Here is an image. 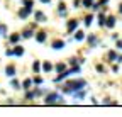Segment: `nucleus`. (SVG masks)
Instances as JSON below:
<instances>
[{
  "label": "nucleus",
  "instance_id": "nucleus-17",
  "mask_svg": "<svg viewBox=\"0 0 122 117\" xmlns=\"http://www.w3.org/2000/svg\"><path fill=\"white\" fill-rule=\"evenodd\" d=\"M75 39H76V41H83V39H85V34H83L81 31H78V32H76V36H75Z\"/></svg>",
  "mask_w": 122,
  "mask_h": 117
},
{
  "label": "nucleus",
  "instance_id": "nucleus-1",
  "mask_svg": "<svg viewBox=\"0 0 122 117\" xmlns=\"http://www.w3.org/2000/svg\"><path fill=\"white\" fill-rule=\"evenodd\" d=\"M86 86V81L85 80H73V81H68L66 86H65V92L66 93H73L76 90H81Z\"/></svg>",
  "mask_w": 122,
  "mask_h": 117
},
{
  "label": "nucleus",
  "instance_id": "nucleus-26",
  "mask_svg": "<svg viewBox=\"0 0 122 117\" xmlns=\"http://www.w3.org/2000/svg\"><path fill=\"white\" fill-rule=\"evenodd\" d=\"M34 83H36V85H41V83H42V78H39V76L34 78Z\"/></svg>",
  "mask_w": 122,
  "mask_h": 117
},
{
  "label": "nucleus",
  "instance_id": "nucleus-25",
  "mask_svg": "<svg viewBox=\"0 0 122 117\" xmlns=\"http://www.w3.org/2000/svg\"><path fill=\"white\" fill-rule=\"evenodd\" d=\"M10 85L14 86V88H20V83H19L17 80H12V81H10Z\"/></svg>",
  "mask_w": 122,
  "mask_h": 117
},
{
  "label": "nucleus",
  "instance_id": "nucleus-23",
  "mask_svg": "<svg viewBox=\"0 0 122 117\" xmlns=\"http://www.w3.org/2000/svg\"><path fill=\"white\" fill-rule=\"evenodd\" d=\"M65 68H66V66H65L63 63H59V65L56 66V71H58V73H61V71H65Z\"/></svg>",
  "mask_w": 122,
  "mask_h": 117
},
{
  "label": "nucleus",
  "instance_id": "nucleus-28",
  "mask_svg": "<svg viewBox=\"0 0 122 117\" xmlns=\"http://www.w3.org/2000/svg\"><path fill=\"white\" fill-rule=\"evenodd\" d=\"M5 54H7V56H12V54H14V51H12V49H7V51H5Z\"/></svg>",
  "mask_w": 122,
  "mask_h": 117
},
{
  "label": "nucleus",
  "instance_id": "nucleus-14",
  "mask_svg": "<svg viewBox=\"0 0 122 117\" xmlns=\"http://www.w3.org/2000/svg\"><path fill=\"white\" fill-rule=\"evenodd\" d=\"M98 25L100 27L105 25V15H103V14H98Z\"/></svg>",
  "mask_w": 122,
  "mask_h": 117
},
{
  "label": "nucleus",
  "instance_id": "nucleus-19",
  "mask_svg": "<svg viewBox=\"0 0 122 117\" xmlns=\"http://www.w3.org/2000/svg\"><path fill=\"white\" fill-rule=\"evenodd\" d=\"M81 4H83V7H92V5H93V0H81Z\"/></svg>",
  "mask_w": 122,
  "mask_h": 117
},
{
  "label": "nucleus",
  "instance_id": "nucleus-30",
  "mask_svg": "<svg viewBox=\"0 0 122 117\" xmlns=\"http://www.w3.org/2000/svg\"><path fill=\"white\" fill-rule=\"evenodd\" d=\"M117 48H119V49H122V41H117Z\"/></svg>",
  "mask_w": 122,
  "mask_h": 117
},
{
  "label": "nucleus",
  "instance_id": "nucleus-9",
  "mask_svg": "<svg viewBox=\"0 0 122 117\" xmlns=\"http://www.w3.org/2000/svg\"><path fill=\"white\" fill-rule=\"evenodd\" d=\"M65 48V41H54L53 42V49H63Z\"/></svg>",
  "mask_w": 122,
  "mask_h": 117
},
{
  "label": "nucleus",
  "instance_id": "nucleus-27",
  "mask_svg": "<svg viewBox=\"0 0 122 117\" xmlns=\"http://www.w3.org/2000/svg\"><path fill=\"white\" fill-rule=\"evenodd\" d=\"M81 5V0H75V7H80Z\"/></svg>",
  "mask_w": 122,
  "mask_h": 117
},
{
  "label": "nucleus",
  "instance_id": "nucleus-10",
  "mask_svg": "<svg viewBox=\"0 0 122 117\" xmlns=\"http://www.w3.org/2000/svg\"><path fill=\"white\" fill-rule=\"evenodd\" d=\"M5 73H7V76H10V78H12V76L15 75V68L10 65V66H7V68H5Z\"/></svg>",
  "mask_w": 122,
  "mask_h": 117
},
{
  "label": "nucleus",
  "instance_id": "nucleus-4",
  "mask_svg": "<svg viewBox=\"0 0 122 117\" xmlns=\"http://www.w3.org/2000/svg\"><path fill=\"white\" fill-rule=\"evenodd\" d=\"M105 25L109 27V29H112L115 25V17H112V15L110 17H105Z\"/></svg>",
  "mask_w": 122,
  "mask_h": 117
},
{
  "label": "nucleus",
  "instance_id": "nucleus-20",
  "mask_svg": "<svg viewBox=\"0 0 122 117\" xmlns=\"http://www.w3.org/2000/svg\"><path fill=\"white\" fill-rule=\"evenodd\" d=\"M22 4H24L25 7H29V9H32V5H34L32 0H22Z\"/></svg>",
  "mask_w": 122,
  "mask_h": 117
},
{
  "label": "nucleus",
  "instance_id": "nucleus-21",
  "mask_svg": "<svg viewBox=\"0 0 122 117\" xmlns=\"http://www.w3.org/2000/svg\"><path fill=\"white\" fill-rule=\"evenodd\" d=\"M92 20H93V15H86V17H85V25H90Z\"/></svg>",
  "mask_w": 122,
  "mask_h": 117
},
{
  "label": "nucleus",
  "instance_id": "nucleus-7",
  "mask_svg": "<svg viewBox=\"0 0 122 117\" xmlns=\"http://www.w3.org/2000/svg\"><path fill=\"white\" fill-rule=\"evenodd\" d=\"M76 27H78V20H70L68 22V32H73Z\"/></svg>",
  "mask_w": 122,
  "mask_h": 117
},
{
  "label": "nucleus",
  "instance_id": "nucleus-11",
  "mask_svg": "<svg viewBox=\"0 0 122 117\" xmlns=\"http://www.w3.org/2000/svg\"><path fill=\"white\" fill-rule=\"evenodd\" d=\"M14 54H15V56H22V54H24V48H20V46H15Z\"/></svg>",
  "mask_w": 122,
  "mask_h": 117
},
{
  "label": "nucleus",
  "instance_id": "nucleus-5",
  "mask_svg": "<svg viewBox=\"0 0 122 117\" xmlns=\"http://www.w3.org/2000/svg\"><path fill=\"white\" fill-rule=\"evenodd\" d=\"M97 41H98V39H97L95 34H90V36H88V44H90L92 48H95V46H97Z\"/></svg>",
  "mask_w": 122,
  "mask_h": 117
},
{
  "label": "nucleus",
  "instance_id": "nucleus-3",
  "mask_svg": "<svg viewBox=\"0 0 122 117\" xmlns=\"http://www.w3.org/2000/svg\"><path fill=\"white\" fill-rule=\"evenodd\" d=\"M32 12V9H29V7H24V9H20L19 10V17L20 19H27V15Z\"/></svg>",
  "mask_w": 122,
  "mask_h": 117
},
{
  "label": "nucleus",
  "instance_id": "nucleus-31",
  "mask_svg": "<svg viewBox=\"0 0 122 117\" xmlns=\"http://www.w3.org/2000/svg\"><path fill=\"white\" fill-rule=\"evenodd\" d=\"M41 2H42V4H49V2H51V0H41Z\"/></svg>",
  "mask_w": 122,
  "mask_h": 117
},
{
  "label": "nucleus",
  "instance_id": "nucleus-13",
  "mask_svg": "<svg viewBox=\"0 0 122 117\" xmlns=\"http://www.w3.org/2000/svg\"><path fill=\"white\" fill-rule=\"evenodd\" d=\"M51 70H53V65L48 63V61H44V65H42V71H51Z\"/></svg>",
  "mask_w": 122,
  "mask_h": 117
},
{
  "label": "nucleus",
  "instance_id": "nucleus-24",
  "mask_svg": "<svg viewBox=\"0 0 122 117\" xmlns=\"http://www.w3.org/2000/svg\"><path fill=\"white\" fill-rule=\"evenodd\" d=\"M115 58H117V53H115V51H110V53H109V60H110V61H114Z\"/></svg>",
  "mask_w": 122,
  "mask_h": 117
},
{
  "label": "nucleus",
  "instance_id": "nucleus-18",
  "mask_svg": "<svg viewBox=\"0 0 122 117\" xmlns=\"http://www.w3.org/2000/svg\"><path fill=\"white\" fill-rule=\"evenodd\" d=\"M0 36H7V25L0 24Z\"/></svg>",
  "mask_w": 122,
  "mask_h": 117
},
{
  "label": "nucleus",
  "instance_id": "nucleus-12",
  "mask_svg": "<svg viewBox=\"0 0 122 117\" xmlns=\"http://www.w3.org/2000/svg\"><path fill=\"white\" fill-rule=\"evenodd\" d=\"M32 34H34V32H32V29H27V31H24V32H22V37L29 39V37H32Z\"/></svg>",
  "mask_w": 122,
  "mask_h": 117
},
{
  "label": "nucleus",
  "instance_id": "nucleus-8",
  "mask_svg": "<svg viewBox=\"0 0 122 117\" xmlns=\"http://www.w3.org/2000/svg\"><path fill=\"white\" fill-rule=\"evenodd\" d=\"M36 41H37V42H44V41H46V32H44V31L37 32V34H36Z\"/></svg>",
  "mask_w": 122,
  "mask_h": 117
},
{
  "label": "nucleus",
  "instance_id": "nucleus-15",
  "mask_svg": "<svg viewBox=\"0 0 122 117\" xmlns=\"http://www.w3.org/2000/svg\"><path fill=\"white\" fill-rule=\"evenodd\" d=\"M19 39H20V36H19V34H12V36H10V42H12V44L19 42Z\"/></svg>",
  "mask_w": 122,
  "mask_h": 117
},
{
  "label": "nucleus",
  "instance_id": "nucleus-16",
  "mask_svg": "<svg viewBox=\"0 0 122 117\" xmlns=\"http://www.w3.org/2000/svg\"><path fill=\"white\" fill-rule=\"evenodd\" d=\"M30 85H32V80H29V78H27V80L22 83V88H24V90H29V86H30Z\"/></svg>",
  "mask_w": 122,
  "mask_h": 117
},
{
  "label": "nucleus",
  "instance_id": "nucleus-6",
  "mask_svg": "<svg viewBox=\"0 0 122 117\" xmlns=\"http://www.w3.org/2000/svg\"><path fill=\"white\" fill-rule=\"evenodd\" d=\"M34 17H36V22H46V15L42 12H39V10L34 14Z\"/></svg>",
  "mask_w": 122,
  "mask_h": 117
},
{
  "label": "nucleus",
  "instance_id": "nucleus-29",
  "mask_svg": "<svg viewBox=\"0 0 122 117\" xmlns=\"http://www.w3.org/2000/svg\"><path fill=\"white\" fill-rule=\"evenodd\" d=\"M97 71H100V73H102V71H103V66H102V65H98V66H97Z\"/></svg>",
  "mask_w": 122,
  "mask_h": 117
},
{
  "label": "nucleus",
  "instance_id": "nucleus-2",
  "mask_svg": "<svg viewBox=\"0 0 122 117\" xmlns=\"http://www.w3.org/2000/svg\"><path fill=\"white\" fill-rule=\"evenodd\" d=\"M54 102H63V98H61L58 93H49L46 97V104H54Z\"/></svg>",
  "mask_w": 122,
  "mask_h": 117
},
{
  "label": "nucleus",
  "instance_id": "nucleus-32",
  "mask_svg": "<svg viewBox=\"0 0 122 117\" xmlns=\"http://www.w3.org/2000/svg\"><path fill=\"white\" fill-rule=\"evenodd\" d=\"M119 10H120V14H122V4H120V7H119Z\"/></svg>",
  "mask_w": 122,
  "mask_h": 117
},
{
  "label": "nucleus",
  "instance_id": "nucleus-22",
  "mask_svg": "<svg viewBox=\"0 0 122 117\" xmlns=\"http://www.w3.org/2000/svg\"><path fill=\"white\" fill-rule=\"evenodd\" d=\"M32 70H34V71H36V73H37V71H39V70H41V63H39V61H36V63H34V65H32Z\"/></svg>",
  "mask_w": 122,
  "mask_h": 117
}]
</instances>
